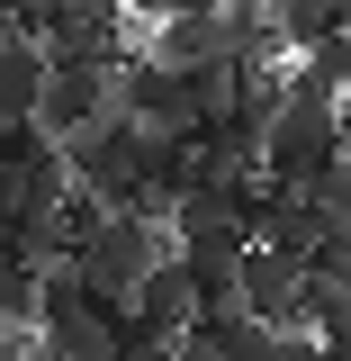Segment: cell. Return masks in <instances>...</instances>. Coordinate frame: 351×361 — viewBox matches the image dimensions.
<instances>
[{
    "mask_svg": "<svg viewBox=\"0 0 351 361\" xmlns=\"http://www.w3.org/2000/svg\"><path fill=\"white\" fill-rule=\"evenodd\" d=\"M333 154H351L343 90L315 82V73H288L279 99H270V118H262V180H279V190H315Z\"/></svg>",
    "mask_w": 351,
    "mask_h": 361,
    "instance_id": "1",
    "label": "cell"
},
{
    "mask_svg": "<svg viewBox=\"0 0 351 361\" xmlns=\"http://www.w3.org/2000/svg\"><path fill=\"white\" fill-rule=\"evenodd\" d=\"M172 253V217L162 208H108V199H90L82 190V235H72V271L90 280V298H108V307H135V280Z\"/></svg>",
    "mask_w": 351,
    "mask_h": 361,
    "instance_id": "2",
    "label": "cell"
},
{
    "mask_svg": "<svg viewBox=\"0 0 351 361\" xmlns=\"http://www.w3.org/2000/svg\"><path fill=\"white\" fill-rule=\"evenodd\" d=\"M108 63H90V54H54L45 63V90H37V127L45 135H72V127H90L99 109H108Z\"/></svg>",
    "mask_w": 351,
    "mask_h": 361,
    "instance_id": "3",
    "label": "cell"
},
{
    "mask_svg": "<svg viewBox=\"0 0 351 361\" xmlns=\"http://www.w3.org/2000/svg\"><path fill=\"white\" fill-rule=\"evenodd\" d=\"M243 307L270 316V325H307V253L253 235V253H243Z\"/></svg>",
    "mask_w": 351,
    "mask_h": 361,
    "instance_id": "4",
    "label": "cell"
},
{
    "mask_svg": "<svg viewBox=\"0 0 351 361\" xmlns=\"http://www.w3.org/2000/svg\"><path fill=\"white\" fill-rule=\"evenodd\" d=\"M117 316L127 307H108V298L54 307V316H37V353L45 361H117Z\"/></svg>",
    "mask_w": 351,
    "mask_h": 361,
    "instance_id": "5",
    "label": "cell"
},
{
    "mask_svg": "<svg viewBox=\"0 0 351 361\" xmlns=\"http://www.w3.org/2000/svg\"><path fill=\"white\" fill-rule=\"evenodd\" d=\"M135 316H153V325H172V334H189V325L208 316L198 280H189V262H180V244H172L153 271H144V280H135Z\"/></svg>",
    "mask_w": 351,
    "mask_h": 361,
    "instance_id": "6",
    "label": "cell"
},
{
    "mask_svg": "<svg viewBox=\"0 0 351 361\" xmlns=\"http://www.w3.org/2000/svg\"><path fill=\"white\" fill-rule=\"evenodd\" d=\"M45 63H54V54H45V45L27 37V27H9V37H0V127H18V118H37Z\"/></svg>",
    "mask_w": 351,
    "mask_h": 361,
    "instance_id": "7",
    "label": "cell"
},
{
    "mask_svg": "<svg viewBox=\"0 0 351 361\" xmlns=\"http://www.w3.org/2000/svg\"><path fill=\"white\" fill-rule=\"evenodd\" d=\"M37 298H45V271L0 244V325H37Z\"/></svg>",
    "mask_w": 351,
    "mask_h": 361,
    "instance_id": "8",
    "label": "cell"
},
{
    "mask_svg": "<svg viewBox=\"0 0 351 361\" xmlns=\"http://www.w3.org/2000/svg\"><path fill=\"white\" fill-rule=\"evenodd\" d=\"M180 353V334H172V325H153V316H117V361H172Z\"/></svg>",
    "mask_w": 351,
    "mask_h": 361,
    "instance_id": "9",
    "label": "cell"
},
{
    "mask_svg": "<svg viewBox=\"0 0 351 361\" xmlns=\"http://www.w3.org/2000/svg\"><path fill=\"white\" fill-rule=\"evenodd\" d=\"M172 361H225V353H217V343H208V334H198V325H189V334H180V353H172Z\"/></svg>",
    "mask_w": 351,
    "mask_h": 361,
    "instance_id": "10",
    "label": "cell"
},
{
    "mask_svg": "<svg viewBox=\"0 0 351 361\" xmlns=\"http://www.w3.org/2000/svg\"><path fill=\"white\" fill-rule=\"evenodd\" d=\"M127 9L135 18H162V9H180V0H127Z\"/></svg>",
    "mask_w": 351,
    "mask_h": 361,
    "instance_id": "11",
    "label": "cell"
},
{
    "mask_svg": "<svg viewBox=\"0 0 351 361\" xmlns=\"http://www.w3.org/2000/svg\"><path fill=\"white\" fill-rule=\"evenodd\" d=\"M343 135H351V90H343Z\"/></svg>",
    "mask_w": 351,
    "mask_h": 361,
    "instance_id": "12",
    "label": "cell"
},
{
    "mask_svg": "<svg viewBox=\"0 0 351 361\" xmlns=\"http://www.w3.org/2000/svg\"><path fill=\"white\" fill-rule=\"evenodd\" d=\"M0 226H9V190H0Z\"/></svg>",
    "mask_w": 351,
    "mask_h": 361,
    "instance_id": "13",
    "label": "cell"
},
{
    "mask_svg": "<svg viewBox=\"0 0 351 361\" xmlns=\"http://www.w3.org/2000/svg\"><path fill=\"white\" fill-rule=\"evenodd\" d=\"M333 9H343V27H351V0H333Z\"/></svg>",
    "mask_w": 351,
    "mask_h": 361,
    "instance_id": "14",
    "label": "cell"
},
{
    "mask_svg": "<svg viewBox=\"0 0 351 361\" xmlns=\"http://www.w3.org/2000/svg\"><path fill=\"white\" fill-rule=\"evenodd\" d=\"M9 9H27V0H9Z\"/></svg>",
    "mask_w": 351,
    "mask_h": 361,
    "instance_id": "15",
    "label": "cell"
}]
</instances>
